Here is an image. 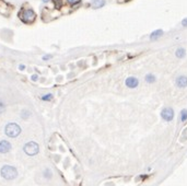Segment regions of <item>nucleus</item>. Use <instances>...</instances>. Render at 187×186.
Returning a JSON list of instances; mask_svg holds the SVG:
<instances>
[{
  "label": "nucleus",
  "mask_w": 187,
  "mask_h": 186,
  "mask_svg": "<svg viewBox=\"0 0 187 186\" xmlns=\"http://www.w3.org/2000/svg\"><path fill=\"white\" fill-rule=\"evenodd\" d=\"M175 83L178 88H186L187 87V77L186 76H178L176 78Z\"/></svg>",
  "instance_id": "9"
},
{
  "label": "nucleus",
  "mask_w": 187,
  "mask_h": 186,
  "mask_svg": "<svg viewBox=\"0 0 187 186\" xmlns=\"http://www.w3.org/2000/svg\"><path fill=\"white\" fill-rule=\"evenodd\" d=\"M44 176H45L46 178H52V176H53V172H52L49 169H46V170L44 171Z\"/></svg>",
  "instance_id": "15"
},
{
  "label": "nucleus",
  "mask_w": 187,
  "mask_h": 186,
  "mask_svg": "<svg viewBox=\"0 0 187 186\" xmlns=\"http://www.w3.org/2000/svg\"><path fill=\"white\" fill-rule=\"evenodd\" d=\"M21 116H22L23 118H27V117L30 116V113L27 112V109H24V111H23V112H22V114H21Z\"/></svg>",
  "instance_id": "17"
},
{
  "label": "nucleus",
  "mask_w": 187,
  "mask_h": 186,
  "mask_svg": "<svg viewBox=\"0 0 187 186\" xmlns=\"http://www.w3.org/2000/svg\"><path fill=\"white\" fill-rule=\"evenodd\" d=\"M105 4H106L105 0H92V8L94 9L102 8V7L105 6Z\"/></svg>",
  "instance_id": "10"
},
{
  "label": "nucleus",
  "mask_w": 187,
  "mask_h": 186,
  "mask_svg": "<svg viewBox=\"0 0 187 186\" xmlns=\"http://www.w3.org/2000/svg\"><path fill=\"white\" fill-rule=\"evenodd\" d=\"M161 117L165 120V122H171L174 118V111L171 107H165L162 109L161 112Z\"/></svg>",
  "instance_id": "6"
},
{
  "label": "nucleus",
  "mask_w": 187,
  "mask_h": 186,
  "mask_svg": "<svg viewBox=\"0 0 187 186\" xmlns=\"http://www.w3.org/2000/svg\"><path fill=\"white\" fill-rule=\"evenodd\" d=\"M185 55H186V51H185L184 48L180 47V48H177V49H176L175 56L177 57V58H184V57H185Z\"/></svg>",
  "instance_id": "12"
},
{
  "label": "nucleus",
  "mask_w": 187,
  "mask_h": 186,
  "mask_svg": "<svg viewBox=\"0 0 187 186\" xmlns=\"http://www.w3.org/2000/svg\"><path fill=\"white\" fill-rule=\"evenodd\" d=\"M19 18L23 23L32 24L36 20V13L31 8H22L19 12Z\"/></svg>",
  "instance_id": "1"
},
{
  "label": "nucleus",
  "mask_w": 187,
  "mask_h": 186,
  "mask_svg": "<svg viewBox=\"0 0 187 186\" xmlns=\"http://www.w3.org/2000/svg\"><path fill=\"white\" fill-rule=\"evenodd\" d=\"M76 1H77V0H68V2H69V4H75Z\"/></svg>",
  "instance_id": "23"
},
{
  "label": "nucleus",
  "mask_w": 187,
  "mask_h": 186,
  "mask_svg": "<svg viewBox=\"0 0 187 186\" xmlns=\"http://www.w3.org/2000/svg\"><path fill=\"white\" fill-rule=\"evenodd\" d=\"M43 1H44V2H49L50 0H43Z\"/></svg>",
  "instance_id": "24"
},
{
  "label": "nucleus",
  "mask_w": 187,
  "mask_h": 186,
  "mask_svg": "<svg viewBox=\"0 0 187 186\" xmlns=\"http://www.w3.org/2000/svg\"><path fill=\"white\" fill-rule=\"evenodd\" d=\"M11 144L7 140H1L0 141V153H7L11 150Z\"/></svg>",
  "instance_id": "7"
},
{
  "label": "nucleus",
  "mask_w": 187,
  "mask_h": 186,
  "mask_svg": "<svg viewBox=\"0 0 187 186\" xmlns=\"http://www.w3.org/2000/svg\"><path fill=\"white\" fill-rule=\"evenodd\" d=\"M53 57L52 55H45V56H43V60H48V59H50Z\"/></svg>",
  "instance_id": "18"
},
{
  "label": "nucleus",
  "mask_w": 187,
  "mask_h": 186,
  "mask_svg": "<svg viewBox=\"0 0 187 186\" xmlns=\"http://www.w3.org/2000/svg\"><path fill=\"white\" fill-rule=\"evenodd\" d=\"M4 132L8 137H11V138H15L21 134V127L15 123H10L8 124L4 128Z\"/></svg>",
  "instance_id": "3"
},
{
  "label": "nucleus",
  "mask_w": 187,
  "mask_h": 186,
  "mask_svg": "<svg viewBox=\"0 0 187 186\" xmlns=\"http://www.w3.org/2000/svg\"><path fill=\"white\" fill-rule=\"evenodd\" d=\"M163 35V31L162 30H155L150 34V39L151 41H155V39H160L161 36Z\"/></svg>",
  "instance_id": "11"
},
{
  "label": "nucleus",
  "mask_w": 187,
  "mask_h": 186,
  "mask_svg": "<svg viewBox=\"0 0 187 186\" xmlns=\"http://www.w3.org/2000/svg\"><path fill=\"white\" fill-rule=\"evenodd\" d=\"M0 174H1V176L4 180L11 181V180L16 178V176H18V170L14 167H12V165H4V167H1V170H0Z\"/></svg>",
  "instance_id": "2"
},
{
  "label": "nucleus",
  "mask_w": 187,
  "mask_h": 186,
  "mask_svg": "<svg viewBox=\"0 0 187 186\" xmlns=\"http://www.w3.org/2000/svg\"><path fill=\"white\" fill-rule=\"evenodd\" d=\"M12 11V7L7 4L4 0H0V14L4 16H9Z\"/></svg>",
  "instance_id": "5"
},
{
  "label": "nucleus",
  "mask_w": 187,
  "mask_h": 186,
  "mask_svg": "<svg viewBox=\"0 0 187 186\" xmlns=\"http://www.w3.org/2000/svg\"><path fill=\"white\" fill-rule=\"evenodd\" d=\"M24 68H25L24 65H20V70H24Z\"/></svg>",
  "instance_id": "22"
},
{
  "label": "nucleus",
  "mask_w": 187,
  "mask_h": 186,
  "mask_svg": "<svg viewBox=\"0 0 187 186\" xmlns=\"http://www.w3.org/2000/svg\"><path fill=\"white\" fill-rule=\"evenodd\" d=\"M126 85L130 89H135V88H137L138 84H139V81H138V79L136 77H128L126 79V81H125Z\"/></svg>",
  "instance_id": "8"
},
{
  "label": "nucleus",
  "mask_w": 187,
  "mask_h": 186,
  "mask_svg": "<svg viewBox=\"0 0 187 186\" xmlns=\"http://www.w3.org/2000/svg\"><path fill=\"white\" fill-rule=\"evenodd\" d=\"M4 109V104L0 102V112H2V109Z\"/></svg>",
  "instance_id": "21"
},
{
  "label": "nucleus",
  "mask_w": 187,
  "mask_h": 186,
  "mask_svg": "<svg viewBox=\"0 0 187 186\" xmlns=\"http://www.w3.org/2000/svg\"><path fill=\"white\" fill-rule=\"evenodd\" d=\"M126 1H129V0H126Z\"/></svg>",
  "instance_id": "25"
},
{
  "label": "nucleus",
  "mask_w": 187,
  "mask_h": 186,
  "mask_svg": "<svg viewBox=\"0 0 187 186\" xmlns=\"http://www.w3.org/2000/svg\"><path fill=\"white\" fill-rule=\"evenodd\" d=\"M181 120L182 122H186L187 120V109H183L181 112Z\"/></svg>",
  "instance_id": "14"
},
{
  "label": "nucleus",
  "mask_w": 187,
  "mask_h": 186,
  "mask_svg": "<svg viewBox=\"0 0 187 186\" xmlns=\"http://www.w3.org/2000/svg\"><path fill=\"white\" fill-rule=\"evenodd\" d=\"M145 81L148 82V83H153V82L155 81V77L151 74H147V76H145Z\"/></svg>",
  "instance_id": "13"
},
{
  "label": "nucleus",
  "mask_w": 187,
  "mask_h": 186,
  "mask_svg": "<svg viewBox=\"0 0 187 186\" xmlns=\"http://www.w3.org/2000/svg\"><path fill=\"white\" fill-rule=\"evenodd\" d=\"M37 79H38V76H37V74H33V76H32V80H33V81H36Z\"/></svg>",
  "instance_id": "20"
},
{
  "label": "nucleus",
  "mask_w": 187,
  "mask_h": 186,
  "mask_svg": "<svg viewBox=\"0 0 187 186\" xmlns=\"http://www.w3.org/2000/svg\"><path fill=\"white\" fill-rule=\"evenodd\" d=\"M52 99H53V94H52V93H48V94H46V95H43L42 97L43 101H49Z\"/></svg>",
  "instance_id": "16"
},
{
  "label": "nucleus",
  "mask_w": 187,
  "mask_h": 186,
  "mask_svg": "<svg viewBox=\"0 0 187 186\" xmlns=\"http://www.w3.org/2000/svg\"><path fill=\"white\" fill-rule=\"evenodd\" d=\"M23 151L25 152L27 155L33 157V155H36L38 152H39V146H38L35 141H30V142H27V144L24 145Z\"/></svg>",
  "instance_id": "4"
},
{
  "label": "nucleus",
  "mask_w": 187,
  "mask_h": 186,
  "mask_svg": "<svg viewBox=\"0 0 187 186\" xmlns=\"http://www.w3.org/2000/svg\"><path fill=\"white\" fill-rule=\"evenodd\" d=\"M182 25H183L184 27H187V18H185V19L182 21Z\"/></svg>",
  "instance_id": "19"
}]
</instances>
